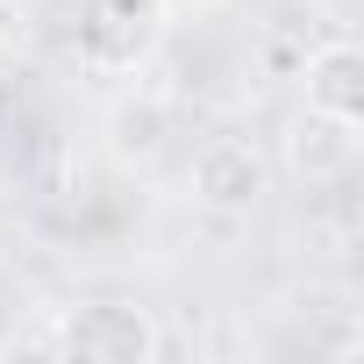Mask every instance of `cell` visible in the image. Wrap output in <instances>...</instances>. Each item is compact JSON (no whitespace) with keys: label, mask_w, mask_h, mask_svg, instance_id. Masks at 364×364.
I'll return each mask as SVG.
<instances>
[{"label":"cell","mask_w":364,"mask_h":364,"mask_svg":"<svg viewBox=\"0 0 364 364\" xmlns=\"http://www.w3.org/2000/svg\"><path fill=\"white\" fill-rule=\"evenodd\" d=\"M300 93H307V107L364 114V58H357V43H350V36L314 43V50H307V65H300Z\"/></svg>","instance_id":"5b68a950"},{"label":"cell","mask_w":364,"mask_h":364,"mask_svg":"<svg viewBox=\"0 0 364 364\" xmlns=\"http://www.w3.org/2000/svg\"><path fill=\"white\" fill-rule=\"evenodd\" d=\"M272 193V164L264 150L236 143V136H215L193 150V200L215 208V215H250L257 200Z\"/></svg>","instance_id":"3957f363"},{"label":"cell","mask_w":364,"mask_h":364,"mask_svg":"<svg viewBox=\"0 0 364 364\" xmlns=\"http://www.w3.org/2000/svg\"><path fill=\"white\" fill-rule=\"evenodd\" d=\"M58 357H79V364H150L164 350V328L150 307L136 300H79L58 336H50Z\"/></svg>","instance_id":"6da1fadb"},{"label":"cell","mask_w":364,"mask_h":364,"mask_svg":"<svg viewBox=\"0 0 364 364\" xmlns=\"http://www.w3.org/2000/svg\"><path fill=\"white\" fill-rule=\"evenodd\" d=\"M364 136H357V114H328V107H300L293 129H286V164L307 178V186H336L350 178Z\"/></svg>","instance_id":"277c9868"},{"label":"cell","mask_w":364,"mask_h":364,"mask_svg":"<svg viewBox=\"0 0 364 364\" xmlns=\"http://www.w3.org/2000/svg\"><path fill=\"white\" fill-rule=\"evenodd\" d=\"M164 36V0H79V50L93 65H143Z\"/></svg>","instance_id":"7a4b0ae2"},{"label":"cell","mask_w":364,"mask_h":364,"mask_svg":"<svg viewBox=\"0 0 364 364\" xmlns=\"http://www.w3.org/2000/svg\"><path fill=\"white\" fill-rule=\"evenodd\" d=\"M164 136H171V114H164L157 93H129V100H114V114H107V143H114V157L150 164V157L164 150Z\"/></svg>","instance_id":"8992f818"}]
</instances>
